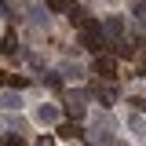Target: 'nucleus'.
<instances>
[{
	"mask_svg": "<svg viewBox=\"0 0 146 146\" xmlns=\"http://www.w3.org/2000/svg\"><path fill=\"white\" fill-rule=\"evenodd\" d=\"M80 44H84L88 51H102V48H106V33H102V22H99V18H88V22L80 26Z\"/></svg>",
	"mask_w": 146,
	"mask_h": 146,
	"instance_id": "obj_1",
	"label": "nucleus"
},
{
	"mask_svg": "<svg viewBox=\"0 0 146 146\" xmlns=\"http://www.w3.org/2000/svg\"><path fill=\"white\" fill-rule=\"evenodd\" d=\"M84 110H88L84 91H70V95H66V113H70L73 121H80V117H84Z\"/></svg>",
	"mask_w": 146,
	"mask_h": 146,
	"instance_id": "obj_2",
	"label": "nucleus"
},
{
	"mask_svg": "<svg viewBox=\"0 0 146 146\" xmlns=\"http://www.w3.org/2000/svg\"><path fill=\"white\" fill-rule=\"evenodd\" d=\"M91 73H95V77H102V80H113V77H117V62H113V58H102V55H99V58H95V62H91Z\"/></svg>",
	"mask_w": 146,
	"mask_h": 146,
	"instance_id": "obj_3",
	"label": "nucleus"
},
{
	"mask_svg": "<svg viewBox=\"0 0 146 146\" xmlns=\"http://www.w3.org/2000/svg\"><path fill=\"white\" fill-rule=\"evenodd\" d=\"M102 33L113 36V40H121L124 36V15H106L102 18Z\"/></svg>",
	"mask_w": 146,
	"mask_h": 146,
	"instance_id": "obj_4",
	"label": "nucleus"
},
{
	"mask_svg": "<svg viewBox=\"0 0 146 146\" xmlns=\"http://www.w3.org/2000/svg\"><path fill=\"white\" fill-rule=\"evenodd\" d=\"M36 121H40V124H55V121H58V106H51V102L36 106Z\"/></svg>",
	"mask_w": 146,
	"mask_h": 146,
	"instance_id": "obj_5",
	"label": "nucleus"
},
{
	"mask_svg": "<svg viewBox=\"0 0 146 146\" xmlns=\"http://www.w3.org/2000/svg\"><path fill=\"white\" fill-rule=\"evenodd\" d=\"M0 110H22V95L15 88L11 91H0Z\"/></svg>",
	"mask_w": 146,
	"mask_h": 146,
	"instance_id": "obj_6",
	"label": "nucleus"
},
{
	"mask_svg": "<svg viewBox=\"0 0 146 146\" xmlns=\"http://www.w3.org/2000/svg\"><path fill=\"white\" fill-rule=\"evenodd\" d=\"M84 135V128L77 124V121H66V124H58V139H80Z\"/></svg>",
	"mask_w": 146,
	"mask_h": 146,
	"instance_id": "obj_7",
	"label": "nucleus"
},
{
	"mask_svg": "<svg viewBox=\"0 0 146 146\" xmlns=\"http://www.w3.org/2000/svg\"><path fill=\"white\" fill-rule=\"evenodd\" d=\"M0 51H4V55H11V58L18 55V36L11 33V29H7V33L0 36Z\"/></svg>",
	"mask_w": 146,
	"mask_h": 146,
	"instance_id": "obj_8",
	"label": "nucleus"
},
{
	"mask_svg": "<svg viewBox=\"0 0 146 146\" xmlns=\"http://www.w3.org/2000/svg\"><path fill=\"white\" fill-rule=\"evenodd\" d=\"M48 11H51V15H70L73 0H48Z\"/></svg>",
	"mask_w": 146,
	"mask_h": 146,
	"instance_id": "obj_9",
	"label": "nucleus"
},
{
	"mask_svg": "<svg viewBox=\"0 0 146 146\" xmlns=\"http://www.w3.org/2000/svg\"><path fill=\"white\" fill-rule=\"evenodd\" d=\"M62 77H66V80H80V77H84V70H80L77 62H62Z\"/></svg>",
	"mask_w": 146,
	"mask_h": 146,
	"instance_id": "obj_10",
	"label": "nucleus"
},
{
	"mask_svg": "<svg viewBox=\"0 0 146 146\" xmlns=\"http://www.w3.org/2000/svg\"><path fill=\"white\" fill-rule=\"evenodd\" d=\"M128 128H131V135H135V139H146V124H143V117H128Z\"/></svg>",
	"mask_w": 146,
	"mask_h": 146,
	"instance_id": "obj_11",
	"label": "nucleus"
},
{
	"mask_svg": "<svg viewBox=\"0 0 146 146\" xmlns=\"http://www.w3.org/2000/svg\"><path fill=\"white\" fill-rule=\"evenodd\" d=\"M131 15H135V22L146 29V0H135V4H131Z\"/></svg>",
	"mask_w": 146,
	"mask_h": 146,
	"instance_id": "obj_12",
	"label": "nucleus"
},
{
	"mask_svg": "<svg viewBox=\"0 0 146 146\" xmlns=\"http://www.w3.org/2000/svg\"><path fill=\"white\" fill-rule=\"evenodd\" d=\"M70 22H73V26H84V22H88V15H84L80 7H73V11H70Z\"/></svg>",
	"mask_w": 146,
	"mask_h": 146,
	"instance_id": "obj_13",
	"label": "nucleus"
},
{
	"mask_svg": "<svg viewBox=\"0 0 146 146\" xmlns=\"http://www.w3.org/2000/svg\"><path fill=\"white\" fill-rule=\"evenodd\" d=\"M7 84H11V88H15V91H22V88H26V84H29V80H26V77H7Z\"/></svg>",
	"mask_w": 146,
	"mask_h": 146,
	"instance_id": "obj_14",
	"label": "nucleus"
},
{
	"mask_svg": "<svg viewBox=\"0 0 146 146\" xmlns=\"http://www.w3.org/2000/svg\"><path fill=\"white\" fill-rule=\"evenodd\" d=\"M131 77H146V55L139 58V62H135V73H131Z\"/></svg>",
	"mask_w": 146,
	"mask_h": 146,
	"instance_id": "obj_15",
	"label": "nucleus"
},
{
	"mask_svg": "<svg viewBox=\"0 0 146 146\" xmlns=\"http://www.w3.org/2000/svg\"><path fill=\"white\" fill-rule=\"evenodd\" d=\"M131 110H135V113H143V110H146V99H139V95H135V99H131Z\"/></svg>",
	"mask_w": 146,
	"mask_h": 146,
	"instance_id": "obj_16",
	"label": "nucleus"
},
{
	"mask_svg": "<svg viewBox=\"0 0 146 146\" xmlns=\"http://www.w3.org/2000/svg\"><path fill=\"white\" fill-rule=\"evenodd\" d=\"M0 15H4V18H11V4H7V0H0Z\"/></svg>",
	"mask_w": 146,
	"mask_h": 146,
	"instance_id": "obj_17",
	"label": "nucleus"
},
{
	"mask_svg": "<svg viewBox=\"0 0 146 146\" xmlns=\"http://www.w3.org/2000/svg\"><path fill=\"white\" fill-rule=\"evenodd\" d=\"M36 146H55V139H51V135H40V139H36Z\"/></svg>",
	"mask_w": 146,
	"mask_h": 146,
	"instance_id": "obj_18",
	"label": "nucleus"
},
{
	"mask_svg": "<svg viewBox=\"0 0 146 146\" xmlns=\"http://www.w3.org/2000/svg\"><path fill=\"white\" fill-rule=\"evenodd\" d=\"M4 84H7V73H4V70H0V88H4Z\"/></svg>",
	"mask_w": 146,
	"mask_h": 146,
	"instance_id": "obj_19",
	"label": "nucleus"
},
{
	"mask_svg": "<svg viewBox=\"0 0 146 146\" xmlns=\"http://www.w3.org/2000/svg\"><path fill=\"white\" fill-rule=\"evenodd\" d=\"M7 146H26V143H18V139H7Z\"/></svg>",
	"mask_w": 146,
	"mask_h": 146,
	"instance_id": "obj_20",
	"label": "nucleus"
}]
</instances>
